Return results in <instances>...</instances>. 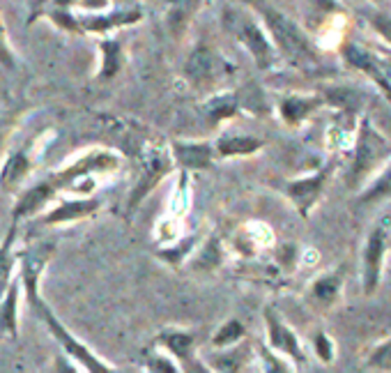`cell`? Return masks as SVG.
<instances>
[{"label":"cell","mask_w":391,"mask_h":373,"mask_svg":"<svg viewBox=\"0 0 391 373\" xmlns=\"http://www.w3.org/2000/svg\"><path fill=\"white\" fill-rule=\"evenodd\" d=\"M35 16H46L51 21L76 35H106L115 28L134 26L143 19V12L139 7H122V9H109V12H85L76 14L70 9V3H44L39 5Z\"/></svg>","instance_id":"1"},{"label":"cell","mask_w":391,"mask_h":373,"mask_svg":"<svg viewBox=\"0 0 391 373\" xmlns=\"http://www.w3.org/2000/svg\"><path fill=\"white\" fill-rule=\"evenodd\" d=\"M253 7L258 9L262 23H265V33H269L272 44L277 51H281V56H286L295 65H306L316 61V48H313L311 39L290 16L265 3H258Z\"/></svg>","instance_id":"2"},{"label":"cell","mask_w":391,"mask_h":373,"mask_svg":"<svg viewBox=\"0 0 391 373\" xmlns=\"http://www.w3.org/2000/svg\"><path fill=\"white\" fill-rule=\"evenodd\" d=\"M120 164H122V157L117 152L97 148V150L76 157V159L67 164L65 169L48 175V182L55 186V191H60V189L90 191L95 184V175L113 173L120 169Z\"/></svg>","instance_id":"3"},{"label":"cell","mask_w":391,"mask_h":373,"mask_svg":"<svg viewBox=\"0 0 391 373\" xmlns=\"http://www.w3.org/2000/svg\"><path fill=\"white\" fill-rule=\"evenodd\" d=\"M37 316L42 318V322L48 327V332H51V337L60 343V348L65 350V355L70 357L74 364L81 369L83 373H120L117 369H113L109 362H104L100 355H97L95 350H90L85 346V343L81 339H76L70 330H67L60 320H58L55 313L48 309V304L44 302L42 307H39Z\"/></svg>","instance_id":"4"},{"label":"cell","mask_w":391,"mask_h":373,"mask_svg":"<svg viewBox=\"0 0 391 373\" xmlns=\"http://www.w3.org/2000/svg\"><path fill=\"white\" fill-rule=\"evenodd\" d=\"M173 154L171 148L166 143H148L145 150L141 152V175L136 180L134 189L129 194V203H127V210L134 212L139 205L143 203V199L148 196L156 184L161 182L164 175H168V171L173 169Z\"/></svg>","instance_id":"5"},{"label":"cell","mask_w":391,"mask_h":373,"mask_svg":"<svg viewBox=\"0 0 391 373\" xmlns=\"http://www.w3.org/2000/svg\"><path fill=\"white\" fill-rule=\"evenodd\" d=\"M387 154H389V143L385 136L370 125V120H361L355 159H352V169H350V184L357 186L368 173H373L377 169L380 162H382Z\"/></svg>","instance_id":"6"},{"label":"cell","mask_w":391,"mask_h":373,"mask_svg":"<svg viewBox=\"0 0 391 373\" xmlns=\"http://www.w3.org/2000/svg\"><path fill=\"white\" fill-rule=\"evenodd\" d=\"M53 251H55L53 242H42L37 247L23 249L18 253V265L21 268H18L16 277L21 281V288L26 293V304H31L35 311L44 304L42 295H39V279H42L48 261L53 258Z\"/></svg>","instance_id":"7"},{"label":"cell","mask_w":391,"mask_h":373,"mask_svg":"<svg viewBox=\"0 0 391 373\" xmlns=\"http://www.w3.org/2000/svg\"><path fill=\"white\" fill-rule=\"evenodd\" d=\"M152 346L168 352L178 362L182 373H208L205 362L198 359V341H196V335L191 330H178V327L161 330L154 337Z\"/></svg>","instance_id":"8"},{"label":"cell","mask_w":391,"mask_h":373,"mask_svg":"<svg viewBox=\"0 0 391 373\" xmlns=\"http://www.w3.org/2000/svg\"><path fill=\"white\" fill-rule=\"evenodd\" d=\"M230 28H232L235 37H237V42L251 53V58L256 61L260 70H269V67H274V63H277V48H274L269 35L265 33V28H262L256 19L244 14V12H237Z\"/></svg>","instance_id":"9"},{"label":"cell","mask_w":391,"mask_h":373,"mask_svg":"<svg viewBox=\"0 0 391 373\" xmlns=\"http://www.w3.org/2000/svg\"><path fill=\"white\" fill-rule=\"evenodd\" d=\"M265 330H267V348L274 355L283 357L286 362L288 359L295 362V364H304L306 355L299 337L286 325V320L279 316V311H274L272 307L265 309Z\"/></svg>","instance_id":"10"},{"label":"cell","mask_w":391,"mask_h":373,"mask_svg":"<svg viewBox=\"0 0 391 373\" xmlns=\"http://www.w3.org/2000/svg\"><path fill=\"white\" fill-rule=\"evenodd\" d=\"M331 173H334V164H327L325 169L318 171L316 175H311V178H301V180H292L286 184V194L288 199L292 201V205L297 208V212L301 217H309L313 205L320 201L322 191H325V186L331 178Z\"/></svg>","instance_id":"11"},{"label":"cell","mask_w":391,"mask_h":373,"mask_svg":"<svg viewBox=\"0 0 391 373\" xmlns=\"http://www.w3.org/2000/svg\"><path fill=\"white\" fill-rule=\"evenodd\" d=\"M387 240H389L387 224L375 226L366 240V249H364V293L366 295H373L380 286V279H382Z\"/></svg>","instance_id":"12"},{"label":"cell","mask_w":391,"mask_h":373,"mask_svg":"<svg viewBox=\"0 0 391 373\" xmlns=\"http://www.w3.org/2000/svg\"><path fill=\"white\" fill-rule=\"evenodd\" d=\"M173 164H178L184 173L189 171H205L214 162V145L212 143H191V141H173L171 145Z\"/></svg>","instance_id":"13"},{"label":"cell","mask_w":391,"mask_h":373,"mask_svg":"<svg viewBox=\"0 0 391 373\" xmlns=\"http://www.w3.org/2000/svg\"><path fill=\"white\" fill-rule=\"evenodd\" d=\"M58 191H55V186L46 180L42 182H37L33 184L31 189H26L21 196L16 199L14 203V208H12V217H14V224L18 221H23L28 217H33V214H37L39 210H44L46 208V203L53 199Z\"/></svg>","instance_id":"14"},{"label":"cell","mask_w":391,"mask_h":373,"mask_svg":"<svg viewBox=\"0 0 391 373\" xmlns=\"http://www.w3.org/2000/svg\"><path fill=\"white\" fill-rule=\"evenodd\" d=\"M102 208L100 199H76V201H63L58 208H53L51 212L44 214V224L55 226V224H70V221H81L97 214Z\"/></svg>","instance_id":"15"},{"label":"cell","mask_w":391,"mask_h":373,"mask_svg":"<svg viewBox=\"0 0 391 373\" xmlns=\"http://www.w3.org/2000/svg\"><path fill=\"white\" fill-rule=\"evenodd\" d=\"M18 295H21V281L14 277L3 300H0V339H18Z\"/></svg>","instance_id":"16"},{"label":"cell","mask_w":391,"mask_h":373,"mask_svg":"<svg viewBox=\"0 0 391 373\" xmlns=\"http://www.w3.org/2000/svg\"><path fill=\"white\" fill-rule=\"evenodd\" d=\"M33 150H35V141L26 143L23 148L14 150L7 157V162L0 169V184L3 186H14L18 184L33 169Z\"/></svg>","instance_id":"17"},{"label":"cell","mask_w":391,"mask_h":373,"mask_svg":"<svg viewBox=\"0 0 391 373\" xmlns=\"http://www.w3.org/2000/svg\"><path fill=\"white\" fill-rule=\"evenodd\" d=\"M343 56H346V61H348L352 67H357V70H361L366 76L373 78V81H375L380 88H382V93L391 100V81L387 78V74L382 72V67H380V63L375 61L373 56H370L368 51H364V48L355 46V44H348L346 51H343Z\"/></svg>","instance_id":"18"},{"label":"cell","mask_w":391,"mask_h":373,"mask_svg":"<svg viewBox=\"0 0 391 373\" xmlns=\"http://www.w3.org/2000/svg\"><path fill=\"white\" fill-rule=\"evenodd\" d=\"M265 141L258 136H247V134H221L214 145V154L219 157H249L253 152L262 150Z\"/></svg>","instance_id":"19"},{"label":"cell","mask_w":391,"mask_h":373,"mask_svg":"<svg viewBox=\"0 0 391 373\" xmlns=\"http://www.w3.org/2000/svg\"><path fill=\"white\" fill-rule=\"evenodd\" d=\"M322 104L320 97H297V95H290V97H283L281 104H279V113L283 117L286 125H299L301 120L318 109Z\"/></svg>","instance_id":"20"},{"label":"cell","mask_w":391,"mask_h":373,"mask_svg":"<svg viewBox=\"0 0 391 373\" xmlns=\"http://www.w3.org/2000/svg\"><path fill=\"white\" fill-rule=\"evenodd\" d=\"M187 76L196 85L203 83H212L214 81V72H217V63H214V53L208 46H198L196 51L189 56L187 61Z\"/></svg>","instance_id":"21"},{"label":"cell","mask_w":391,"mask_h":373,"mask_svg":"<svg viewBox=\"0 0 391 373\" xmlns=\"http://www.w3.org/2000/svg\"><path fill=\"white\" fill-rule=\"evenodd\" d=\"M14 240H16V224H12L5 240L0 242V300H3V295L7 293L9 283L14 281V265L18 263V251L14 249Z\"/></svg>","instance_id":"22"},{"label":"cell","mask_w":391,"mask_h":373,"mask_svg":"<svg viewBox=\"0 0 391 373\" xmlns=\"http://www.w3.org/2000/svg\"><path fill=\"white\" fill-rule=\"evenodd\" d=\"M237 111H240V97L235 93H219L203 104V113L208 115L212 122L228 120V117H232Z\"/></svg>","instance_id":"23"},{"label":"cell","mask_w":391,"mask_h":373,"mask_svg":"<svg viewBox=\"0 0 391 373\" xmlns=\"http://www.w3.org/2000/svg\"><path fill=\"white\" fill-rule=\"evenodd\" d=\"M244 335H247V327L242 325V320L237 318H228L226 322H221L219 330L214 332L210 343L214 350H228L232 346H240L244 341Z\"/></svg>","instance_id":"24"},{"label":"cell","mask_w":391,"mask_h":373,"mask_svg":"<svg viewBox=\"0 0 391 373\" xmlns=\"http://www.w3.org/2000/svg\"><path fill=\"white\" fill-rule=\"evenodd\" d=\"M100 51H102V72L97 78H100V81H111L113 76H117L124 63L122 46L120 42H115V39H102Z\"/></svg>","instance_id":"25"},{"label":"cell","mask_w":391,"mask_h":373,"mask_svg":"<svg viewBox=\"0 0 391 373\" xmlns=\"http://www.w3.org/2000/svg\"><path fill=\"white\" fill-rule=\"evenodd\" d=\"M341 286H343V274L341 272H331V274H322L320 279L313 281V300H318L320 304H334L338 293H341Z\"/></svg>","instance_id":"26"},{"label":"cell","mask_w":391,"mask_h":373,"mask_svg":"<svg viewBox=\"0 0 391 373\" xmlns=\"http://www.w3.org/2000/svg\"><path fill=\"white\" fill-rule=\"evenodd\" d=\"M141 367L145 369V373H182V369L178 367L168 352H164L161 348L150 346L148 350L143 352Z\"/></svg>","instance_id":"27"},{"label":"cell","mask_w":391,"mask_h":373,"mask_svg":"<svg viewBox=\"0 0 391 373\" xmlns=\"http://www.w3.org/2000/svg\"><path fill=\"white\" fill-rule=\"evenodd\" d=\"M244 364V352L240 346H232L228 350H219V355H212L208 359V367L214 373H240Z\"/></svg>","instance_id":"28"},{"label":"cell","mask_w":391,"mask_h":373,"mask_svg":"<svg viewBox=\"0 0 391 373\" xmlns=\"http://www.w3.org/2000/svg\"><path fill=\"white\" fill-rule=\"evenodd\" d=\"M385 199H391V164L382 173H380V178L359 196L357 203L359 205H370V203H377V201H385Z\"/></svg>","instance_id":"29"},{"label":"cell","mask_w":391,"mask_h":373,"mask_svg":"<svg viewBox=\"0 0 391 373\" xmlns=\"http://www.w3.org/2000/svg\"><path fill=\"white\" fill-rule=\"evenodd\" d=\"M368 367L382 373H391V339L373 348V352L368 355Z\"/></svg>","instance_id":"30"},{"label":"cell","mask_w":391,"mask_h":373,"mask_svg":"<svg viewBox=\"0 0 391 373\" xmlns=\"http://www.w3.org/2000/svg\"><path fill=\"white\" fill-rule=\"evenodd\" d=\"M260 364H262V373H292L288 369V362L279 355H274L267 346L260 348Z\"/></svg>","instance_id":"31"},{"label":"cell","mask_w":391,"mask_h":373,"mask_svg":"<svg viewBox=\"0 0 391 373\" xmlns=\"http://www.w3.org/2000/svg\"><path fill=\"white\" fill-rule=\"evenodd\" d=\"M193 242H196V238L191 235L189 240L180 242L178 247H166V249H161V251H159V256H161L166 263H171V265H175V268H178V265H182V258L187 256L189 249L193 247Z\"/></svg>","instance_id":"32"},{"label":"cell","mask_w":391,"mask_h":373,"mask_svg":"<svg viewBox=\"0 0 391 373\" xmlns=\"http://www.w3.org/2000/svg\"><path fill=\"white\" fill-rule=\"evenodd\" d=\"M0 67H5V70H14L16 67V56L12 51V46H9L3 16H0Z\"/></svg>","instance_id":"33"},{"label":"cell","mask_w":391,"mask_h":373,"mask_svg":"<svg viewBox=\"0 0 391 373\" xmlns=\"http://www.w3.org/2000/svg\"><path fill=\"white\" fill-rule=\"evenodd\" d=\"M313 348H316V355L325 362V364H329V362H334V341L329 339V335H325V332H318L316 337H313Z\"/></svg>","instance_id":"34"},{"label":"cell","mask_w":391,"mask_h":373,"mask_svg":"<svg viewBox=\"0 0 391 373\" xmlns=\"http://www.w3.org/2000/svg\"><path fill=\"white\" fill-rule=\"evenodd\" d=\"M373 26H375V31L391 44V14H375Z\"/></svg>","instance_id":"35"},{"label":"cell","mask_w":391,"mask_h":373,"mask_svg":"<svg viewBox=\"0 0 391 373\" xmlns=\"http://www.w3.org/2000/svg\"><path fill=\"white\" fill-rule=\"evenodd\" d=\"M53 371L55 373H83L67 355H60V357L53 359Z\"/></svg>","instance_id":"36"}]
</instances>
